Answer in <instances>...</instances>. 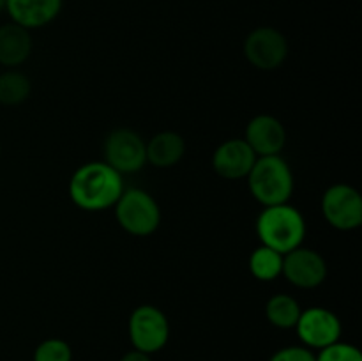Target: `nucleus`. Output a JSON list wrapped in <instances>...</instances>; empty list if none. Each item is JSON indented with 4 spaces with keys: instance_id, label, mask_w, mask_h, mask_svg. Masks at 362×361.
<instances>
[{
    "instance_id": "7",
    "label": "nucleus",
    "mask_w": 362,
    "mask_h": 361,
    "mask_svg": "<svg viewBox=\"0 0 362 361\" xmlns=\"http://www.w3.org/2000/svg\"><path fill=\"white\" fill-rule=\"evenodd\" d=\"M244 57L260 71H274L288 57V41L274 27H258L247 34L243 46Z\"/></svg>"
},
{
    "instance_id": "2",
    "label": "nucleus",
    "mask_w": 362,
    "mask_h": 361,
    "mask_svg": "<svg viewBox=\"0 0 362 361\" xmlns=\"http://www.w3.org/2000/svg\"><path fill=\"white\" fill-rule=\"evenodd\" d=\"M306 230L303 212L290 204L269 205L257 218V236L260 244L281 255L303 246Z\"/></svg>"
},
{
    "instance_id": "6",
    "label": "nucleus",
    "mask_w": 362,
    "mask_h": 361,
    "mask_svg": "<svg viewBox=\"0 0 362 361\" xmlns=\"http://www.w3.org/2000/svg\"><path fill=\"white\" fill-rule=\"evenodd\" d=\"M322 214L336 230H356L362 225V197L354 186L332 184L322 197Z\"/></svg>"
},
{
    "instance_id": "19",
    "label": "nucleus",
    "mask_w": 362,
    "mask_h": 361,
    "mask_svg": "<svg viewBox=\"0 0 362 361\" xmlns=\"http://www.w3.org/2000/svg\"><path fill=\"white\" fill-rule=\"evenodd\" d=\"M73 350L66 340L48 338L39 343L34 350V361H71Z\"/></svg>"
},
{
    "instance_id": "8",
    "label": "nucleus",
    "mask_w": 362,
    "mask_h": 361,
    "mask_svg": "<svg viewBox=\"0 0 362 361\" xmlns=\"http://www.w3.org/2000/svg\"><path fill=\"white\" fill-rule=\"evenodd\" d=\"M105 163L120 176L140 172L147 163L145 140L129 127H117L105 140Z\"/></svg>"
},
{
    "instance_id": "13",
    "label": "nucleus",
    "mask_w": 362,
    "mask_h": 361,
    "mask_svg": "<svg viewBox=\"0 0 362 361\" xmlns=\"http://www.w3.org/2000/svg\"><path fill=\"white\" fill-rule=\"evenodd\" d=\"M62 9V0H7L6 11L13 23L27 30L52 23Z\"/></svg>"
},
{
    "instance_id": "1",
    "label": "nucleus",
    "mask_w": 362,
    "mask_h": 361,
    "mask_svg": "<svg viewBox=\"0 0 362 361\" xmlns=\"http://www.w3.org/2000/svg\"><path fill=\"white\" fill-rule=\"evenodd\" d=\"M122 176L105 161H90L78 166L69 180V197L76 207L88 212L113 207L122 195Z\"/></svg>"
},
{
    "instance_id": "12",
    "label": "nucleus",
    "mask_w": 362,
    "mask_h": 361,
    "mask_svg": "<svg viewBox=\"0 0 362 361\" xmlns=\"http://www.w3.org/2000/svg\"><path fill=\"white\" fill-rule=\"evenodd\" d=\"M243 138L253 149L257 158L276 156L285 149L286 130L278 117L260 113L247 122Z\"/></svg>"
},
{
    "instance_id": "9",
    "label": "nucleus",
    "mask_w": 362,
    "mask_h": 361,
    "mask_svg": "<svg viewBox=\"0 0 362 361\" xmlns=\"http://www.w3.org/2000/svg\"><path fill=\"white\" fill-rule=\"evenodd\" d=\"M297 336L308 349H324L331 343L339 342L341 322L338 315L324 306H311L300 311L296 324Z\"/></svg>"
},
{
    "instance_id": "21",
    "label": "nucleus",
    "mask_w": 362,
    "mask_h": 361,
    "mask_svg": "<svg viewBox=\"0 0 362 361\" xmlns=\"http://www.w3.org/2000/svg\"><path fill=\"white\" fill-rule=\"evenodd\" d=\"M269 361H317V356L308 347L290 345L276 350Z\"/></svg>"
},
{
    "instance_id": "20",
    "label": "nucleus",
    "mask_w": 362,
    "mask_h": 361,
    "mask_svg": "<svg viewBox=\"0 0 362 361\" xmlns=\"http://www.w3.org/2000/svg\"><path fill=\"white\" fill-rule=\"evenodd\" d=\"M317 361H362V354L352 343L336 342L320 349Z\"/></svg>"
},
{
    "instance_id": "22",
    "label": "nucleus",
    "mask_w": 362,
    "mask_h": 361,
    "mask_svg": "<svg viewBox=\"0 0 362 361\" xmlns=\"http://www.w3.org/2000/svg\"><path fill=\"white\" fill-rule=\"evenodd\" d=\"M120 361H152V360H151V354H145L141 353V350L134 349L124 354V356L120 357Z\"/></svg>"
},
{
    "instance_id": "11",
    "label": "nucleus",
    "mask_w": 362,
    "mask_h": 361,
    "mask_svg": "<svg viewBox=\"0 0 362 361\" xmlns=\"http://www.w3.org/2000/svg\"><path fill=\"white\" fill-rule=\"evenodd\" d=\"M257 161V154L244 138H228L216 147L212 154V168L226 180L246 179Z\"/></svg>"
},
{
    "instance_id": "4",
    "label": "nucleus",
    "mask_w": 362,
    "mask_h": 361,
    "mask_svg": "<svg viewBox=\"0 0 362 361\" xmlns=\"http://www.w3.org/2000/svg\"><path fill=\"white\" fill-rule=\"evenodd\" d=\"M113 209L117 223L131 236H151L161 223V209L158 202L148 191L140 188L124 190Z\"/></svg>"
},
{
    "instance_id": "15",
    "label": "nucleus",
    "mask_w": 362,
    "mask_h": 361,
    "mask_svg": "<svg viewBox=\"0 0 362 361\" xmlns=\"http://www.w3.org/2000/svg\"><path fill=\"white\" fill-rule=\"evenodd\" d=\"M147 163L156 168H170L177 165L186 154V142L175 131H159L145 142Z\"/></svg>"
},
{
    "instance_id": "5",
    "label": "nucleus",
    "mask_w": 362,
    "mask_h": 361,
    "mask_svg": "<svg viewBox=\"0 0 362 361\" xmlns=\"http://www.w3.org/2000/svg\"><path fill=\"white\" fill-rule=\"evenodd\" d=\"M129 340L136 350L152 354L168 343L170 322L165 311L154 304H140L131 314L127 322Z\"/></svg>"
},
{
    "instance_id": "17",
    "label": "nucleus",
    "mask_w": 362,
    "mask_h": 361,
    "mask_svg": "<svg viewBox=\"0 0 362 361\" xmlns=\"http://www.w3.org/2000/svg\"><path fill=\"white\" fill-rule=\"evenodd\" d=\"M250 271L258 282H272L283 271V255L260 244L250 255Z\"/></svg>"
},
{
    "instance_id": "23",
    "label": "nucleus",
    "mask_w": 362,
    "mask_h": 361,
    "mask_svg": "<svg viewBox=\"0 0 362 361\" xmlns=\"http://www.w3.org/2000/svg\"><path fill=\"white\" fill-rule=\"evenodd\" d=\"M6 4H7V0H0V13H2V11H6Z\"/></svg>"
},
{
    "instance_id": "16",
    "label": "nucleus",
    "mask_w": 362,
    "mask_h": 361,
    "mask_svg": "<svg viewBox=\"0 0 362 361\" xmlns=\"http://www.w3.org/2000/svg\"><path fill=\"white\" fill-rule=\"evenodd\" d=\"M300 304L296 297L288 294H276L265 304V317L274 328L292 329L296 328L300 317Z\"/></svg>"
},
{
    "instance_id": "18",
    "label": "nucleus",
    "mask_w": 362,
    "mask_h": 361,
    "mask_svg": "<svg viewBox=\"0 0 362 361\" xmlns=\"http://www.w3.org/2000/svg\"><path fill=\"white\" fill-rule=\"evenodd\" d=\"M32 84L27 74L21 71L7 69L0 73V105L16 106L27 101L30 96Z\"/></svg>"
},
{
    "instance_id": "10",
    "label": "nucleus",
    "mask_w": 362,
    "mask_h": 361,
    "mask_svg": "<svg viewBox=\"0 0 362 361\" xmlns=\"http://www.w3.org/2000/svg\"><path fill=\"white\" fill-rule=\"evenodd\" d=\"M281 276L297 289H317L327 278V264L317 250L299 246L283 255Z\"/></svg>"
},
{
    "instance_id": "14",
    "label": "nucleus",
    "mask_w": 362,
    "mask_h": 361,
    "mask_svg": "<svg viewBox=\"0 0 362 361\" xmlns=\"http://www.w3.org/2000/svg\"><path fill=\"white\" fill-rule=\"evenodd\" d=\"M30 30L18 23H6L0 27V66L18 67L30 57Z\"/></svg>"
},
{
    "instance_id": "3",
    "label": "nucleus",
    "mask_w": 362,
    "mask_h": 361,
    "mask_svg": "<svg viewBox=\"0 0 362 361\" xmlns=\"http://www.w3.org/2000/svg\"><path fill=\"white\" fill-rule=\"evenodd\" d=\"M246 179L253 198L264 207L288 204L296 188L292 168L279 154L257 158Z\"/></svg>"
}]
</instances>
